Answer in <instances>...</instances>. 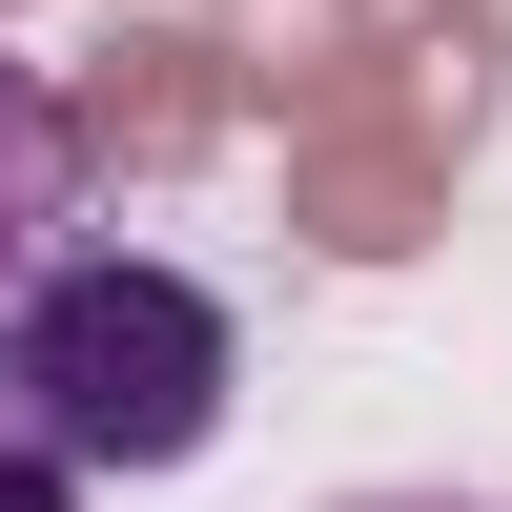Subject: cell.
I'll list each match as a JSON object with an SVG mask.
<instances>
[{
    "label": "cell",
    "mask_w": 512,
    "mask_h": 512,
    "mask_svg": "<svg viewBox=\"0 0 512 512\" xmlns=\"http://www.w3.org/2000/svg\"><path fill=\"white\" fill-rule=\"evenodd\" d=\"M246 410V308L164 246H41L0 287V451L41 472H205Z\"/></svg>",
    "instance_id": "6da1fadb"
},
{
    "label": "cell",
    "mask_w": 512,
    "mask_h": 512,
    "mask_svg": "<svg viewBox=\"0 0 512 512\" xmlns=\"http://www.w3.org/2000/svg\"><path fill=\"white\" fill-rule=\"evenodd\" d=\"M492 123H512V21L451 0V21L369 41L328 103H287V226H308L328 267H410V246L451 226V164H472Z\"/></svg>",
    "instance_id": "7a4b0ae2"
},
{
    "label": "cell",
    "mask_w": 512,
    "mask_h": 512,
    "mask_svg": "<svg viewBox=\"0 0 512 512\" xmlns=\"http://www.w3.org/2000/svg\"><path fill=\"white\" fill-rule=\"evenodd\" d=\"M41 103H62V164H103V185H164V164H205V144L246 123L226 62H205V21H103Z\"/></svg>",
    "instance_id": "3957f363"
},
{
    "label": "cell",
    "mask_w": 512,
    "mask_h": 512,
    "mask_svg": "<svg viewBox=\"0 0 512 512\" xmlns=\"http://www.w3.org/2000/svg\"><path fill=\"white\" fill-rule=\"evenodd\" d=\"M205 62H226V103H328L369 62V0H205Z\"/></svg>",
    "instance_id": "277c9868"
},
{
    "label": "cell",
    "mask_w": 512,
    "mask_h": 512,
    "mask_svg": "<svg viewBox=\"0 0 512 512\" xmlns=\"http://www.w3.org/2000/svg\"><path fill=\"white\" fill-rule=\"evenodd\" d=\"M62 185H82V164H62V103H41V62H0V287L41 267V226H62Z\"/></svg>",
    "instance_id": "5b68a950"
},
{
    "label": "cell",
    "mask_w": 512,
    "mask_h": 512,
    "mask_svg": "<svg viewBox=\"0 0 512 512\" xmlns=\"http://www.w3.org/2000/svg\"><path fill=\"white\" fill-rule=\"evenodd\" d=\"M0 512H82V472H41V451H0Z\"/></svg>",
    "instance_id": "8992f818"
},
{
    "label": "cell",
    "mask_w": 512,
    "mask_h": 512,
    "mask_svg": "<svg viewBox=\"0 0 512 512\" xmlns=\"http://www.w3.org/2000/svg\"><path fill=\"white\" fill-rule=\"evenodd\" d=\"M349 512H472V492H349Z\"/></svg>",
    "instance_id": "52a82bcc"
}]
</instances>
